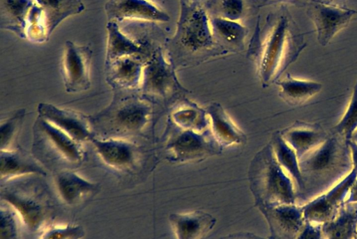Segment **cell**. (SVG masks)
Instances as JSON below:
<instances>
[{"instance_id": "cell-39", "label": "cell", "mask_w": 357, "mask_h": 239, "mask_svg": "<svg viewBox=\"0 0 357 239\" xmlns=\"http://www.w3.org/2000/svg\"><path fill=\"white\" fill-rule=\"evenodd\" d=\"M344 203H357V178L351 186Z\"/></svg>"}, {"instance_id": "cell-17", "label": "cell", "mask_w": 357, "mask_h": 239, "mask_svg": "<svg viewBox=\"0 0 357 239\" xmlns=\"http://www.w3.org/2000/svg\"><path fill=\"white\" fill-rule=\"evenodd\" d=\"M31 175L46 176L47 173L36 159L22 149L1 151L0 176L2 181Z\"/></svg>"}, {"instance_id": "cell-11", "label": "cell", "mask_w": 357, "mask_h": 239, "mask_svg": "<svg viewBox=\"0 0 357 239\" xmlns=\"http://www.w3.org/2000/svg\"><path fill=\"white\" fill-rule=\"evenodd\" d=\"M38 110L40 117L81 144L91 141L95 138L91 123L83 114L48 103H40Z\"/></svg>"}, {"instance_id": "cell-30", "label": "cell", "mask_w": 357, "mask_h": 239, "mask_svg": "<svg viewBox=\"0 0 357 239\" xmlns=\"http://www.w3.org/2000/svg\"><path fill=\"white\" fill-rule=\"evenodd\" d=\"M174 125L181 129L203 133L210 130L206 110L193 102H185L174 109L171 114Z\"/></svg>"}, {"instance_id": "cell-13", "label": "cell", "mask_w": 357, "mask_h": 239, "mask_svg": "<svg viewBox=\"0 0 357 239\" xmlns=\"http://www.w3.org/2000/svg\"><path fill=\"white\" fill-rule=\"evenodd\" d=\"M259 209L268 222L271 236L275 239H296L305 222L302 206L296 204Z\"/></svg>"}, {"instance_id": "cell-20", "label": "cell", "mask_w": 357, "mask_h": 239, "mask_svg": "<svg viewBox=\"0 0 357 239\" xmlns=\"http://www.w3.org/2000/svg\"><path fill=\"white\" fill-rule=\"evenodd\" d=\"M36 0H0V28L26 39L27 21Z\"/></svg>"}, {"instance_id": "cell-1", "label": "cell", "mask_w": 357, "mask_h": 239, "mask_svg": "<svg viewBox=\"0 0 357 239\" xmlns=\"http://www.w3.org/2000/svg\"><path fill=\"white\" fill-rule=\"evenodd\" d=\"M305 47L304 35L287 10L268 17L264 27H257L250 47L263 86L276 83Z\"/></svg>"}, {"instance_id": "cell-35", "label": "cell", "mask_w": 357, "mask_h": 239, "mask_svg": "<svg viewBox=\"0 0 357 239\" xmlns=\"http://www.w3.org/2000/svg\"><path fill=\"white\" fill-rule=\"evenodd\" d=\"M84 235L85 232L82 226L67 225L49 229L42 239H82Z\"/></svg>"}, {"instance_id": "cell-15", "label": "cell", "mask_w": 357, "mask_h": 239, "mask_svg": "<svg viewBox=\"0 0 357 239\" xmlns=\"http://www.w3.org/2000/svg\"><path fill=\"white\" fill-rule=\"evenodd\" d=\"M101 160L114 169L125 171L131 169L137 160V149L127 141L111 138L91 141Z\"/></svg>"}, {"instance_id": "cell-21", "label": "cell", "mask_w": 357, "mask_h": 239, "mask_svg": "<svg viewBox=\"0 0 357 239\" xmlns=\"http://www.w3.org/2000/svg\"><path fill=\"white\" fill-rule=\"evenodd\" d=\"M55 181L61 198L68 205L79 203L98 190L96 183L70 171L58 174Z\"/></svg>"}, {"instance_id": "cell-43", "label": "cell", "mask_w": 357, "mask_h": 239, "mask_svg": "<svg viewBox=\"0 0 357 239\" xmlns=\"http://www.w3.org/2000/svg\"><path fill=\"white\" fill-rule=\"evenodd\" d=\"M268 239H275V238H273L272 236H270V237H268Z\"/></svg>"}, {"instance_id": "cell-19", "label": "cell", "mask_w": 357, "mask_h": 239, "mask_svg": "<svg viewBox=\"0 0 357 239\" xmlns=\"http://www.w3.org/2000/svg\"><path fill=\"white\" fill-rule=\"evenodd\" d=\"M283 139L294 149L298 160L319 146L328 134L318 124L296 121L280 132Z\"/></svg>"}, {"instance_id": "cell-7", "label": "cell", "mask_w": 357, "mask_h": 239, "mask_svg": "<svg viewBox=\"0 0 357 239\" xmlns=\"http://www.w3.org/2000/svg\"><path fill=\"white\" fill-rule=\"evenodd\" d=\"M140 88L147 95L162 99L183 90L172 61L162 48H157L145 63Z\"/></svg>"}, {"instance_id": "cell-40", "label": "cell", "mask_w": 357, "mask_h": 239, "mask_svg": "<svg viewBox=\"0 0 357 239\" xmlns=\"http://www.w3.org/2000/svg\"><path fill=\"white\" fill-rule=\"evenodd\" d=\"M263 5H270L278 3L288 1V0H261Z\"/></svg>"}, {"instance_id": "cell-8", "label": "cell", "mask_w": 357, "mask_h": 239, "mask_svg": "<svg viewBox=\"0 0 357 239\" xmlns=\"http://www.w3.org/2000/svg\"><path fill=\"white\" fill-rule=\"evenodd\" d=\"M152 108L139 99H128L114 105L100 114L99 119L105 122L109 128L123 134L139 132L149 123Z\"/></svg>"}, {"instance_id": "cell-16", "label": "cell", "mask_w": 357, "mask_h": 239, "mask_svg": "<svg viewBox=\"0 0 357 239\" xmlns=\"http://www.w3.org/2000/svg\"><path fill=\"white\" fill-rule=\"evenodd\" d=\"M211 134L221 147L243 144L246 141L244 132L236 125L222 105L218 102L206 108Z\"/></svg>"}, {"instance_id": "cell-3", "label": "cell", "mask_w": 357, "mask_h": 239, "mask_svg": "<svg viewBox=\"0 0 357 239\" xmlns=\"http://www.w3.org/2000/svg\"><path fill=\"white\" fill-rule=\"evenodd\" d=\"M176 31L169 44V56L190 61L227 52L217 43L211 17L197 0H179Z\"/></svg>"}, {"instance_id": "cell-44", "label": "cell", "mask_w": 357, "mask_h": 239, "mask_svg": "<svg viewBox=\"0 0 357 239\" xmlns=\"http://www.w3.org/2000/svg\"><path fill=\"white\" fill-rule=\"evenodd\" d=\"M331 2L334 1V0H330Z\"/></svg>"}, {"instance_id": "cell-37", "label": "cell", "mask_w": 357, "mask_h": 239, "mask_svg": "<svg viewBox=\"0 0 357 239\" xmlns=\"http://www.w3.org/2000/svg\"><path fill=\"white\" fill-rule=\"evenodd\" d=\"M296 239H324L321 224L305 221Z\"/></svg>"}, {"instance_id": "cell-14", "label": "cell", "mask_w": 357, "mask_h": 239, "mask_svg": "<svg viewBox=\"0 0 357 239\" xmlns=\"http://www.w3.org/2000/svg\"><path fill=\"white\" fill-rule=\"evenodd\" d=\"M109 22L137 20L147 22L167 23V13L148 0H109L105 7Z\"/></svg>"}, {"instance_id": "cell-27", "label": "cell", "mask_w": 357, "mask_h": 239, "mask_svg": "<svg viewBox=\"0 0 357 239\" xmlns=\"http://www.w3.org/2000/svg\"><path fill=\"white\" fill-rule=\"evenodd\" d=\"M36 2L43 10L49 38L64 20L85 10L82 0H36Z\"/></svg>"}, {"instance_id": "cell-9", "label": "cell", "mask_w": 357, "mask_h": 239, "mask_svg": "<svg viewBox=\"0 0 357 239\" xmlns=\"http://www.w3.org/2000/svg\"><path fill=\"white\" fill-rule=\"evenodd\" d=\"M92 56L93 52L89 47L79 46L71 41L66 42L62 73L68 93H80L91 88Z\"/></svg>"}, {"instance_id": "cell-10", "label": "cell", "mask_w": 357, "mask_h": 239, "mask_svg": "<svg viewBox=\"0 0 357 239\" xmlns=\"http://www.w3.org/2000/svg\"><path fill=\"white\" fill-rule=\"evenodd\" d=\"M356 14V10L321 2L312 3L307 12L314 24L317 41L321 47L327 46L339 32L348 26Z\"/></svg>"}, {"instance_id": "cell-38", "label": "cell", "mask_w": 357, "mask_h": 239, "mask_svg": "<svg viewBox=\"0 0 357 239\" xmlns=\"http://www.w3.org/2000/svg\"><path fill=\"white\" fill-rule=\"evenodd\" d=\"M220 239H268L250 232H238L229 234Z\"/></svg>"}, {"instance_id": "cell-6", "label": "cell", "mask_w": 357, "mask_h": 239, "mask_svg": "<svg viewBox=\"0 0 357 239\" xmlns=\"http://www.w3.org/2000/svg\"><path fill=\"white\" fill-rule=\"evenodd\" d=\"M351 160L352 168L343 178L302 206L305 221L322 224L335 215L357 178V151L351 153Z\"/></svg>"}, {"instance_id": "cell-42", "label": "cell", "mask_w": 357, "mask_h": 239, "mask_svg": "<svg viewBox=\"0 0 357 239\" xmlns=\"http://www.w3.org/2000/svg\"><path fill=\"white\" fill-rule=\"evenodd\" d=\"M354 239H357V230H356V236L354 237Z\"/></svg>"}, {"instance_id": "cell-5", "label": "cell", "mask_w": 357, "mask_h": 239, "mask_svg": "<svg viewBox=\"0 0 357 239\" xmlns=\"http://www.w3.org/2000/svg\"><path fill=\"white\" fill-rule=\"evenodd\" d=\"M220 152L221 147L210 130L199 133L176 127V132L170 137L166 146L167 158L178 164L202 161Z\"/></svg>"}, {"instance_id": "cell-2", "label": "cell", "mask_w": 357, "mask_h": 239, "mask_svg": "<svg viewBox=\"0 0 357 239\" xmlns=\"http://www.w3.org/2000/svg\"><path fill=\"white\" fill-rule=\"evenodd\" d=\"M348 141L332 133L319 146L299 160L303 189L299 196L315 198L326 192L352 168Z\"/></svg>"}, {"instance_id": "cell-18", "label": "cell", "mask_w": 357, "mask_h": 239, "mask_svg": "<svg viewBox=\"0 0 357 239\" xmlns=\"http://www.w3.org/2000/svg\"><path fill=\"white\" fill-rule=\"evenodd\" d=\"M169 222L177 239H204L215 226L216 219L207 212L194 210L172 213Z\"/></svg>"}, {"instance_id": "cell-41", "label": "cell", "mask_w": 357, "mask_h": 239, "mask_svg": "<svg viewBox=\"0 0 357 239\" xmlns=\"http://www.w3.org/2000/svg\"><path fill=\"white\" fill-rule=\"evenodd\" d=\"M351 140L357 144V130L353 134Z\"/></svg>"}, {"instance_id": "cell-28", "label": "cell", "mask_w": 357, "mask_h": 239, "mask_svg": "<svg viewBox=\"0 0 357 239\" xmlns=\"http://www.w3.org/2000/svg\"><path fill=\"white\" fill-rule=\"evenodd\" d=\"M281 98L291 105H299L308 101L322 89V84L309 80H301L287 75L278 81Z\"/></svg>"}, {"instance_id": "cell-29", "label": "cell", "mask_w": 357, "mask_h": 239, "mask_svg": "<svg viewBox=\"0 0 357 239\" xmlns=\"http://www.w3.org/2000/svg\"><path fill=\"white\" fill-rule=\"evenodd\" d=\"M270 144L278 162L294 180L297 196H299L303 189V183L296 153L283 139L280 132L273 136Z\"/></svg>"}, {"instance_id": "cell-22", "label": "cell", "mask_w": 357, "mask_h": 239, "mask_svg": "<svg viewBox=\"0 0 357 239\" xmlns=\"http://www.w3.org/2000/svg\"><path fill=\"white\" fill-rule=\"evenodd\" d=\"M145 63L140 57L128 56L107 65L108 81L121 88L135 89L141 86Z\"/></svg>"}, {"instance_id": "cell-12", "label": "cell", "mask_w": 357, "mask_h": 239, "mask_svg": "<svg viewBox=\"0 0 357 239\" xmlns=\"http://www.w3.org/2000/svg\"><path fill=\"white\" fill-rule=\"evenodd\" d=\"M35 130L40 139L45 143L55 155L74 164L83 162L85 152L82 144L54 124L39 116Z\"/></svg>"}, {"instance_id": "cell-36", "label": "cell", "mask_w": 357, "mask_h": 239, "mask_svg": "<svg viewBox=\"0 0 357 239\" xmlns=\"http://www.w3.org/2000/svg\"><path fill=\"white\" fill-rule=\"evenodd\" d=\"M1 239H17V225L16 221L8 210H1Z\"/></svg>"}, {"instance_id": "cell-31", "label": "cell", "mask_w": 357, "mask_h": 239, "mask_svg": "<svg viewBox=\"0 0 357 239\" xmlns=\"http://www.w3.org/2000/svg\"><path fill=\"white\" fill-rule=\"evenodd\" d=\"M357 130V81L347 109L342 118L333 128L332 133L350 140Z\"/></svg>"}, {"instance_id": "cell-23", "label": "cell", "mask_w": 357, "mask_h": 239, "mask_svg": "<svg viewBox=\"0 0 357 239\" xmlns=\"http://www.w3.org/2000/svg\"><path fill=\"white\" fill-rule=\"evenodd\" d=\"M2 199L19 213L24 223L32 230H37L43 224L45 210L41 203L20 191L6 189L2 192Z\"/></svg>"}, {"instance_id": "cell-32", "label": "cell", "mask_w": 357, "mask_h": 239, "mask_svg": "<svg viewBox=\"0 0 357 239\" xmlns=\"http://www.w3.org/2000/svg\"><path fill=\"white\" fill-rule=\"evenodd\" d=\"M26 39L35 43H44L50 40L43 10L37 3L29 15Z\"/></svg>"}, {"instance_id": "cell-26", "label": "cell", "mask_w": 357, "mask_h": 239, "mask_svg": "<svg viewBox=\"0 0 357 239\" xmlns=\"http://www.w3.org/2000/svg\"><path fill=\"white\" fill-rule=\"evenodd\" d=\"M321 226L324 239H354L357 230V203H344L335 215Z\"/></svg>"}, {"instance_id": "cell-34", "label": "cell", "mask_w": 357, "mask_h": 239, "mask_svg": "<svg viewBox=\"0 0 357 239\" xmlns=\"http://www.w3.org/2000/svg\"><path fill=\"white\" fill-rule=\"evenodd\" d=\"M245 11L244 0H220L216 17L239 22L244 17Z\"/></svg>"}, {"instance_id": "cell-4", "label": "cell", "mask_w": 357, "mask_h": 239, "mask_svg": "<svg viewBox=\"0 0 357 239\" xmlns=\"http://www.w3.org/2000/svg\"><path fill=\"white\" fill-rule=\"evenodd\" d=\"M249 182L258 208L296 204L294 182L278 162L270 144L253 158Z\"/></svg>"}, {"instance_id": "cell-24", "label": "cell", "mask_w": 357, "mask_h": 239, "mask_svg": "<svg viewBox=\"0 0 357 239\" xmlns=\"http://www.w3.org/2000/svg\"><path fill=\"white\" fill-rule=\"evenodd\" d=\"M107 30L108 33L107 66L124 57H141L146 54V47L124 35L121 31L117 22H109L107 25Z\"/></svg>"}, {"instance_id": "cell-33", "label": "cell", "mask_w": 357, "mask_h": 239, "mask_svg": "<svg viewBox=\"0 0 357 239\" xmlns=\"http://www.w3.org/2000/svg\"><path fill=\"white\" fill-rule=\"evenodd\" d=\"M26 116V110H18L12 116L1 122L0 126V146L1 151L9 150Z\"/></svg>"}, {"instance_id": "cell-25", "label": "cell", "mask_w": 357, "mask_h": 239, "mask_svg": "<svg viewBox=\"0 0 357 239\" xmlns=\"http://www.w3.org/2000/svg\"><path fill=\"white\" fill-rule=\"evenodd\" d=\"M211 24L215 39L227 53L244 49L248 30L241 23L211 17Z\"/></svg>"}]
</instances>
